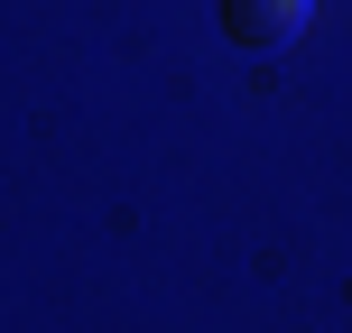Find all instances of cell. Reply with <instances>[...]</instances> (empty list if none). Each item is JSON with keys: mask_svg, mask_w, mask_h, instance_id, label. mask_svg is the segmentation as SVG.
<instances>
[{"mask_svg": "<svg viewBox=\"0 0 352 333\" xmlns=\"http://www.w3.org/2000/svg\"><path fill=\"white\" fill-rule=\"evenodd\" d=\"M306 19H316V0H223V37L241 56H278L306 37Z\"/></svg>", "mask_w": 352, "mask_h": 333, "instance_id": "1", "label": "cell"}]
</instances>
